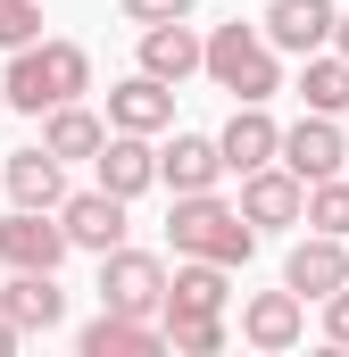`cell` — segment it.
Here are the masks:
<instances>
[{
    "label": "cell",
    "instance_id": "8",
    "mask_svg": "<svg viewBox=\"0 0 349 357\" xmlns=\"http://www.w3.org/2000/svg\"><path fill=\"white\" fill-rule=\"evenodd\" d=\"M59 233H67V250H91V258L117 250V241H125V199L100 191V183H91V191H67V199H59Z\"/></svg>",
    "mask_w": 349,
    "mask_h": 357
},
{
    "label": "cell",
    "instance_id": "1",
    "mask_svg": "<svg viewBox=\"0 0 349 357\" xmlns=\"http://www.w3.org/2000/svg\"><path fill=\"white\" fill-rule=\"evenodd\" d=\"M84 91H91L84 42H25V50H8V75H0V100H8V108L42 116V108L84 100Z\"/></svg>",
    "mask_w": 349,
    "mask_h": 357
},
{
    "label": "cell",
    "instance_id": "22",
    "mask_svg": "<svg viewBox=\"0 0 349 357\" xmlns=\"http://www.w3.org/2000/svg\"><path fill=\"white\" fill-rule=\"evenodd\" d=\"M299 100H308L316 116H341L349 108V59L341 50H308V59H299Z\"/></svg>",
    "mask_w": 349,
    "mask_h": 357
},
{
    "label": "cell",
    "instance_id": "24",
    "mask_svg": "<svg viewBox=\"0 0 349 357\" xmlns=\"http://www.w3.org/2000/svg\"><path fill=\"white\" fill-rule=\"evenodd\" d=\"M158 333H167L174 357H216L225 349V316H158Z\"/></svg>",
    "mask_w": 349,
    "mask_h": 357
},
{
    "label": "cell",
    "instance_id": "9",
    "mask_svg": "<svg viewBox=\"0 0 349 357\" xmlns=\"http://www.w3.org/2000/svg\"><path fill=\"white\" fill-rule=\"evenodd\" d=\"M0 316H8L17 333H59V324H67V291H59V274L8 266V291H0Z\"/></svg>",
    "mask_w": 349,
    "mask_h": 357
},
{
    "label": "cell",
    "instance_id": "18",
    "mask_svg": "<svg viewBox=\"0 0 349 357\" xmlns=\"http://www.w3.org/2000/svg\"><path fill=\"white\" fill-rule=\"evenodd\" d=\"M283 282H291L299 299H325V291H341V282H349V250L333 241V233H308V241L283 258Z\"/></svg>",
    "mask_w": 349,
    "mask_h": 357
},
{
    "label": "cell",
    "instance_id": "5",
    "mask_svg": "<svg viewBox=\"0 0 349 357\" xmlns=\"http://www.w3.org/2000/svg\"><path fill=\"white\" fill-rule=\"evenodd\" d=\"M0 266H34V274H59V266H67L59 208H8V216H0Z\"/></svg>",
    "mask_w": 349,
    "mask_h": 357
},
{
    "label": "cell",
    "instance_id": "26",
    "mask_svg": "<svg viewBox=\"0 0 349 357\" xmlns=\"http://www.w3.org/2000/svg\"><path fill=\"white\" fill-rule=\"evenodd\" d=\"M117 8H125L133 25H167V17H191L200 0H117Z\"/></svg>",
    "mask_w": 349,
    "mask_h": 357
},
{
    "label": "cell",
    "instance_id": "23",
    "mask_svg": "<svg viewBox=\"0 0 349 357\" xmlns=\"http://www.w3.org/2000/svg\"><path fill=\"white\" fill-rule=\"evenodd\" d=\"M299 225L349 241V183H341V175H316V183H308V199H299Z\"/></svg>",
    "mask_w": 349,
    "mask_h": 357
},
{
    "label": "cell",
    "instance_id": "20",
    "mask_svg": "<svg viewBox=\"0 0 349 357\" xmlns=\"http://www.w3.org/2000/svg\"><path fill=\"white\" fill-rule=\"evenodd\" d=\"M108 142V116H91L84 100H59V108H42V150L67 167V158H91Z\"/></svg>",
    "mask_w": 349,
    "mask_h": 357
},
{
    "label": "cell",
    "instance_id": "21",
    "mask_svg": "<svg viewBox=\"0 0 349 357\" xmlns=\"http://www.w3.org/2000/svg\"><path fill=\"white\" fill-rule=\"evenodd\" d=\"M0 183H8V199H17V208H59V199H67V175H59V158H50L42 142H34V150H17V158L0 167Z\"/></svg>",
    "mask_w": 349,
    "mask_h": 357
},
{
    "label": "cell",
    "instance_id": "6",
    "mask_svg": "<svg viewBox=\"0 0 349 357\" xmlns=\"http://www.w3.org/2000/svg\"><path fill=\"white\" fill-rule=\"evenodd\" d=\"M299 199H308V183L291 175V167L266 158V167L242 175V199H233V208L250 216V233H283V225H299Z\"/></svg>",
    "mask_w": 349,
    "mask_h": 357
},
{
    "label": "cell",
    "instance_id": "17",
    "mask_svg": "<svg viewBox=\"0 0 349 357\" xmlns=\"http://www.w3.org/2000/svg\"><path fill=\"white\" fill-rule=\"evenodd\" d=\"M142 75H158V84H183V75H200V33H191V17H167V25H142Z\"/></svg>",
    "mask_w": 349,
    "mask_h": 357
},
{
    "label": "cell",
    "instance_id": "4",
    "mask_svg": "<svg viewBox=\"0 0 349 357\" xmlns=\"http://www.w3.org/2000/svg\"><path fill=\"white\" fill-rule=\"evenodd\" d=\"M100 307H117V316H158L167 307V266L150 258V250H100Z\"/></svg>",
    "mask_w": 349,
    "mask_h": 357
},
{
    "label": "cell",
    "instance_id": "7",
    "mask_svg": "<svg viewBox=\"0 0 349 357\" xmlns=\"http://www.w3.org/2000/svg\"><path fill=\"white\" fill-rule=\"evenodd\" d=\"M274 167H291L299 183H316V175H341V167H349V142H341V125L308 108V116H299V125H291V133L274 142Z\"/></svg>",
    "mask_w": 349,
    "mask_h": 357
},
{
    "label": "cell",
    "instance_id": "28",
    "mask_svg": "<svg viewBox=\"0 0 349 357\" xmlns=\"http://www.w3.org/2000/svg\"><path fill=\"white\" fill-rule=\"evenodd\" d=\"M325 50H341V59H349V17H333V42H325Z\"/></svg>",
    "mask_w": 349,
    "mask_h": 357
},
{
    "label": "cell",
    "instance_id": "16",
    "mask_svg": "<svg viewBox=\"0 0 349 357\" xmlns=\"http://www.w3.org/2000/svg\"><path fill=\"white\" fill-rule=\"evenodd\" d=\"M174 125V91L158 75H125L108 91V133H167Z\"/></svg>",
    "mask_w": 349,
    "mask_h": 357
},
{
    "label": "cell",
    "instance_id": "29",
    "mask_svg": "<svg viewBox=\"0 0 349 357\" xmlns=\"http://www.w3.org/2000/svg\"><path fill=\"white\" fill-rule=\"evenodd\" d=\"M0 116H8V100H0Z\"/></svg>",
    "mask_w": 349,
    "mask_h": 357
},
{
    "label": "cell",
    "instance_id": "10",
    "mask_svg": "<svg viewBox=\"0 0 349 357\" xmlns=\"http://www.w3.org/2000/svg\"><path fill=\"white\" fill-rule=\"evenodd\" d=\"M91 167H100V191L142 199V191L158 183V150H150V133H108V142L91 150Z\"/></svg>",
    "mask_w": 349,
    "mask_h": 357
},
{
    "label": "cell",
    "instance_id": "19",
    "mask_svg": "<svg viewBox=\"0 0 349 357\" xmlns=\"http://www.w3.org/2000/svg\"><path fill=\"white\" fill-rule=\"evenodd\" d=\"M216 175H225L216 133H174L167 150H158V183L167 191H216Z\"/></svg>",
    "mask_w": 349,
    "mask_h": 357
},
{
    "label": "cell",
    "instance_id": "12",
    "mask_svg": "<svg viewBox=\"0 0 349 357\" xmlns=\"http://www.w3.org/2000/svg\"><path fill=\"white\" fill-rule=\"evenodd\" d=\"M225 299H233V266L183 258V266L167 274V307H158V316H225Z\"/></svg>",
    "mask_w": 349,
    "mask_h": 357
},
{
    "label": "cell",
    "instance_id": "11",
    "mask_svg": "<svg viewBox=\"0 0 349 357\" xmlns=\"http://www.w3.org/2000/svg\"><path fill=\"white\" fill-rule=\"evenodd\" d=\"M274 142H283V125L266 116V100H242L225 116V133H216V158H225V175H250V167L274 158Z\"/></svg>",
    "mask_w": 349,
    "mask_h": 357
},
{
    "label": "cell",
    "instance_id": "13",
    "mask_svg": "<svg viewBox=\"0 0 349 357\" xmlns=\"http://www.w3.org/2000/svg\"><path fill=\"white\" fill-rule=\"evenodd\" d=\"M75 349L84 357H158L167 333H158V316H117V307H100L84 333H75Z\"/></svg>",
    "mask_w": 349,
    "mask_h": 357
},
{
    "label": "cell",
    "instance_id": "2",
    "mask_svg": "<svg viewBox=\"0 0 349 357\" xmlns=\"http://www.w3.org/2000/svg\"><path fill=\"white\" fill-rule=\"evenodd\" d=\"M167 241H174V258H216V266H250V250H258L250 216H242V208H225L216 191H174Z\"/></svg>",
    "mask_w": 349,
    "mask_h": 357
},
{
    "label": "cell",
    "instance_id": "3",
    "mask_svg": "<svg viewBox=\"0 0 349 357\" xmlns=\"http://www.w3.org/2000/svg\"><path fill=\"white\" fill-rule=\"evenodd\" d=\"M200 75L216 91H233V100H274L283 91V67H274V42H266L258 25H216L208 42H200Z\"/></svg>",
    "mask_w": 349,
    "mask_h": 357
},
{
    "label": "cell",
    "instance_id": "14",
    "mask_svg": "<svg viewBox=\"0 0 349 357\" xmlns=\"http://www.w3.org/2000/svg\"><path fill=\"white\" fill-rule=\"evenodd\" d=\"M274 50H291V59H308V50H325L333 42V0H266V25H258Z\"/></svg>",
    "mask_w": 349,
    "mask_h": 357
},
{
    "label": "cell",
    "instance_id": "15",
    "mask_svg": "<svg viewBox=\"0 0 349 357\" xmlns=\"http://www.w3.org/2000/svg\"><path fill=\"white\" fill-rule=\"evenodd\" d=\"M299 333H308V299H299L291 282H283V291H258V299L242 307V341H250V349H291Z\"/></svg>",
    "mask_w": 349,
    "mask_h": 357
},
{
    "label": "cell",
    "instance_id": "25",
    "mask_svg": "<svg viewBox=\"0 0 349 357\" xmlns=\"http://www.w3.org/2000/svg\"><path fill=\"white\" fill-rule=\"evenodd\" d=\"M42 42V0H0V50Z\"/></svg>",
    "mask_w": 349,
    "mask_h": 357
},
{
    "label": "cell",
    "instance_id": "27",
    "mask_svg": "<svg viewBox=\"0 0 349 357\" xmlns=\"http://www.w3.org/2000/svg\"><path fill=\"white\" fill-rule=\"evenodd\" d=\"M325 341L349 349V282H341V291H325Z\"/></svg>",
    "mask_w": 349,
    "mask_h": 357
}]
</instances>
